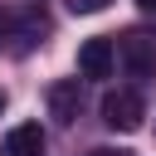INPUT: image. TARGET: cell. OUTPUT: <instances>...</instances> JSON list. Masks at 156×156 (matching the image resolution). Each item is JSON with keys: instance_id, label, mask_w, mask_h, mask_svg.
Here are the masks:
<instances>
[{"instance_id": "obj_9", "label": "cell", "mask_w": 156, "mask_h": 156, "mask_svg": "<svg viewBox=\"0 0 156 156\" xmlns=\"http://www.w3.org/2000/svg\"><path fill=\"white\" fill-rule=\"evenodd\" d=\"M0 112H5V88H0Z\"/></svg>"}, {"instance_id": "obj_1", "label": "cell", "mask_w": 156, "mask_h": 156, "mask_svg": "<svg viewBox=\"0 0 156 156\" xmlns=\"http://www.w3.org/2000/svg\"><path fill=\"white\" fill-rule=\"evenodd\" d=\"M112 54L122 58V68L132 78H151L156 73V34L151 29H122L112 39Z\"/></svg>"}, {"instance_id": "obj_4", "label": "cell", "mask_w": 156, "mask_h": 156, "mask_svg": "<svg viewBox=\"0 0 156 156\" xmlns=\"http://www.w3.org/2000/svg\"><path fill=\"white\" fill-rule=\"evenodd\" d=\"M112 63H117V54H112V34H98V39H88V44L78 49V73H83V78H107Z\"/></svg>"}, {"instance_id": "obj_6", "label": "cell", "mask_w": 156, "mask_h": 156, "mask_svg": "<svg viewBox=\"0 0 156 156\" xmlns=\"http://www.w3.org/2000/svg\"><path fill=\"white\" fill-rule=\"evenodd\" d=\"M107 5H112V0H68V10H73V15H102Z\"/></svg>"}, {"instance_id": "obj_8", "label": "cell", "mask_w": 156, "mask_h": 156, "mask_svg": "<svg viewBox=\"0 0 156 156\" xmlns=\"http://www.w3.org/2000/svg\"><path fill=\"white\" fill-rule=\"evenodd\" d=\"M136 10L141 15H156V0H136Z\"/></svg>"}, {"instance_id": "obj_7", "label": "cell", "mask_w": 156, "mask_h": 156, "mask_svg": "<svg viewBox=\"0 0 156 156\" xmlns=\"http://www.w3.org/2000/svg\"><path fill=\"white\" fill-rule=\"evenodd\" d=\"M88 156H127V151H122V146H93Z\"/></svg>"}, {"instance_id": "obj_3", "label": "cell", "mask_w": 156, "mask_h": 156, "mask_svg": "<svg viewBox=\"0 0 156 156\" xmlns=\"http://www.w3.org/2000/svg\"><path fill=\"white\" fill-rule=\"evenodd\" d=\"M44 102H49V117H54L58 127H68V122L78 117V107H83V83H78V78H58V83H49Z\"/></svg>"}, {"instance_id": "obj_5", "label": "cell", "mask_w": 156, "mask_h": 156, "mask_svg": "<svg viewBox=\"0 0 156 156\" xmlns=\"http://www.w3.org/2000/svg\"><path fill=\"white\" fill-rule=\"evenodd\" d=\"M0 156H44V127H39V122H20V127L5 136Z\"/></svg>"}, {"instance_id": "obj_2", "label": "cell", "mask_w": 156, "mask_h": 156, "mask_svg": "<svg viewBox=\"0 0 156 156\" xmlns=\"http://www.w3.org/2000/svg\"><path fill=\"white\" fill-rule=\"evenodd\" d=\"M141 117H146L141 93H132V88H112V93L102 98V122H107L112 132H136Z\"/></svg>"}]
</instances>
